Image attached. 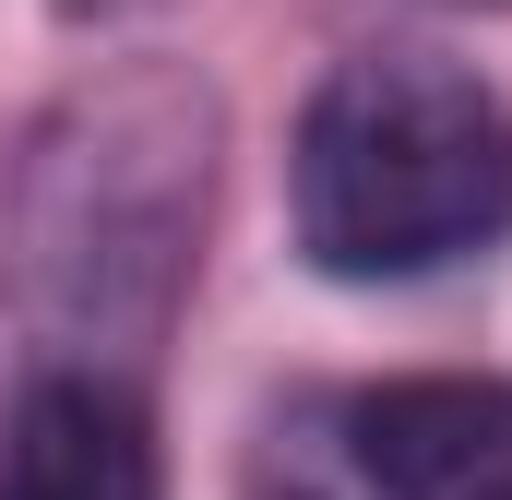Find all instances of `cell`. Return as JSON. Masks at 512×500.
Returning a JSON list of instances; mask_svg holds the SVG:
<instances>
[{
    "label": "cell",
    "mask_w": 512,
    "mask_h": 500,
    "mask_svg": "<svg viewBox=\"0 0 512 500\" xmlns=\"http://www.w3.org/2000/svg\"><path fill=\"white\" fill-rule=\"evenodd\" d=\"M286 227L334 286H417L512 239V96L429 48H358L286 143Z\"/></svg>",
    "instance_id": "obj_1"
},
{
    "label": "cell",
    "mask_w": 512,
    "mask_h": 500,
    "mask_svg": "<svg viewBox=\"0 0 512 500\" xmlns=\"http://www.w3.org/2000/svg\"><path fill=\"white\" fill-rule=\"evenodd\" d=\"M346 465L382 500H512V381L405 370L346 405Z\"/></svg>",
    "instance_id": "obj_2"
},
{
    "label": "cell",
    "mask_w": 512,
    "mask_h": 500,
    "mask_svg": "<svg viewBox=\"0 0 512 500\" xmlns=\"http://www.w3.org/2000/svg\"><path fill=\"white\" fill-rule=\"evenodd\" d=\"M0 500H167L143 393L120 370H36L0 429Z\"/></svg>",
    "instance_id": "obj_3"
},
{
    "label": "cell",
    "mask_w": 512,
    "mask_h": 500,
    "mask_svg": "<svg viewBox=\"0 0 512 500\" xmlns=\"http://www.w3.org/2000/svg\"><path fill=\"white\" fill-rule=\"evenodd\" d=\"M60 12H72V24H84V12H120V0H60Z\"/></svg>",
    "instance_id": "obj_4"
}]
</instances>
